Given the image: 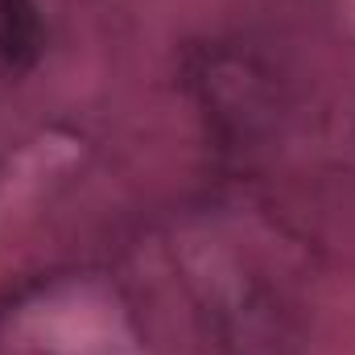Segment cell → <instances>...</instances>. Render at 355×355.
<instances>
[{
	"instance_id": "1",
	"label": "cell",
	"mask_w": 355,
	"mask_h": 355,
	"mask_svg": "<svg viewBox=\"0 0 355 355\" xmlns=\"http://www.w3.org/2000/svg\"><path fill=\"white\" fill-rule=\"evenodd\" d=\"M42 21L33 0H0V62L8 71H25L37 62Z\"/></svg>"
}]
</instances>
